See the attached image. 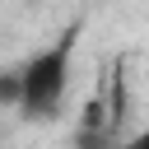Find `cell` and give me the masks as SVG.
Returning a JSON list of instances; mask_svg holds the SVG:
<instances>
[{
	"label": "cell",
	"instance_id": "6da1fadb",
	"mask_svg": "<svg viewBox=\"0 0 149 149\" xmlns=\"http://www.w3.org/2000/svg\"><path fill=\"white\" fill-rule=\"evenodd\" d=\"M74 42H79V23L65 28L51 47H42L23 70H19V112L28 121H51L65 102L70 88V61H74Z\"/></svg>",
	"mask_w": 149,
	"mask_h": 149
},
{
	"label": "cell",
	"instance_id": "7a4b0ae2",
	"mask_svg": "<svg viewBox=\"0 0 149 149\" xmlns=\"http://www.w3.org/2000/svg\"><path fill=\"white\" fill-rule=\"evenodd\" d=\"M121 107H126V84H121V65L98 84V93L88 98L84 116H79V144L84 149H116L121 144Z\"/></svg>",
	"mask_w": 149,
	"mask_h": 149
},
{
	"label": "cell",
	"instance_id": "3957f363",
	"mask_svg": "<svg viewBox=\"0 0 149 149\" xmlns=\"http://www.w3.org/2000/svg\"><path fill=\"white\" fill-rule=\"evenodd\" d=\"M116 149H149V126H144L140 135H130V140H121Z\"/></svg>",
	"mask_w": 149,
	"mask_h": 149
}]
</instances>
